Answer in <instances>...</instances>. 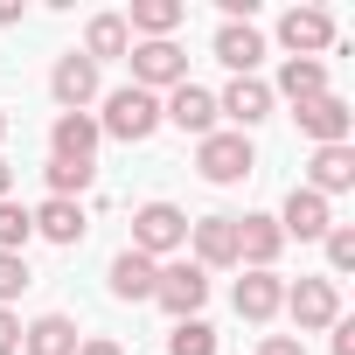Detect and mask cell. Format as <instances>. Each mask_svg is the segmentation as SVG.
Returning a JSON list of instances; mask_svg holds the SVG:
<instances>
[{
    "label": "cell",
    "instance_id": "6da1fadb",
    "mask_svg": "<svg viewBox=\"0 0 355 355\" xmlns=\"http://www.w3.org/2000/svg\"><path fill=\"white\" fill-rule=\"evenodd\" d=\"M98 132H105V139H125V146L153 139V132H160V98L139 91V84H119V91L105 98V112H98Z\"/></svg>",
    "mask_w": 355,
    "mask_h": 355
},
{
    "label": "cell",
    "instance_id": "7a4b0ae2",
    "mask_svg": "<svg viewBox=\"0 0 355 355\" xmlns=\"http://www.w3.org/2000/svg\"><path fill=\"white\" fill-rule=\"evenodd\" d=\"M125 251H139V258H174V251H189V216L174 209V202H139L132 209V244Z\"/></svg>",
    "mask_w": 355,
    "mask_h": 355
},
{
    "label": "cell",
    "instance_id": "3957f363",
    "mask_svg": "<svg viewBox=\"0 0 355 355\" xmlns=\"http://www.w3.org/2000/svg\"><path fill=\"white\" fill-rule=\"evenodd\" d=\"M196 167H202V182H216V189H230V182H244V174L258 167V146H251V132H209V139H196Z\"/></svg>",
    "mask_w": 355,
    "mask_h": 355
},
{
    "label": "cell",
    "instance_id": "277c9868",
    "mask_svg": "<svg viewBox=\"0 0 355 355\" xmlns=\"http://www.w3.org/2000/svg\"><path fill=\"white\" fill-rule=\"evenodd\" d=\"M153 300H160L174 320H196V313H202V300H209V272H202L196 258H174V265H160Z\"/></svg>",
    "mask_w": 355,
    "mask_h": 355
},
{
    "label": "cell",
    "instance_id": "5b68a950",
    "mask_svg": "<svg viewBox=\"0 0 355 355\" xmlns=\"http://www.w3.org/2000/svg\"><path fill=\"white\" fill-rule=\"evenodd\" d=\"M125 63H132V84L153 91V98L174 91V84H189V56H182V42H132Z\"/></svg>",
    "mask_w": 355,
    "mask_h": 355
},
{
    "label": "cell",
    "instance_id": "8992f818",
    "mask_svg": "<svg viewBox=\"0 0 355 355\" xmlns=\"http://www.w3.org/2000/svg\"><path fill=\"white\" fill-rule=\"evenodd\" d=\"M286 313H293L300 334H320V327L341 320V286L334 279H300V286H286Z\"/></svg>",
    "mask_w": 355,
    "mask_h": 355
},
{
    "label": "cell",
    "instance_id": "52a82bcc",
    "mask_svg": "<svg viewBox=\"0 0 355 355\" xmlns=\"http://www.w3.org/2000/svg\"><path fill=\"white\" fill-rule=\"evenodd\" d=\"M160 125H182V132L209 139V132H216V91H202V84H174V91L160 98Z\"/></svg>",
    "mask_w": 355,
    "mask_h": 355
},
{
    "label": "cell",
    "instance_id": "ba28073f",
    "mask_svg": "<svg viewBox=\"0 0 355 355\" xmlns=\"http://www.w3.org/2000/svg\"><path fill=\"white\" fill-rule=\"evenodd\" d=\"M293 119H300V132H306L313 146H341V139H348V125H355L348 98H334V91H320V98L293 105Z\"/></svg>",
    "mask_w": 355,
    "mask_h": 355
},
{
    "label": "cell",
    "instance_id": "9c48e42d",
    "mask_svg": "<svg viewBox=\"0 0 355 355\" xmlns=\"http://www.w3.org/2000/svg\"><path fill=\"white\" fill-rule=\"evenodd\" d=\"M216 119H230V132L265 125V119H272V84H258V77H230V91L216 98Z\"/></svg>",
    "mask_w": 355,
    "mask_h": 355
},
{
    "label": "cell",
    "instance_id": "30bf717a",
    "mask_svg": "<svg viewBox=\"0 0 355 355\" xmlns=\"http://www.w3.org/2000/svg\"><path fill=\"white\" fill-rule=\"evenodd\" d=\"M189 244H196V265L202 272H230L237 265V216H196L189 223Z\"/></svg>",
    "mask_w": 355,
    "mask_h": 355
},
{
    "label": "cell",
    "instance_id": "8fae6325",
    "mask_svg": "<svg viewBox=\"0 0 355 355\" xmlns=\"http://www.w3.org/2000/svg\"><path fill=\"white\" fill-rule=\"evenodd\" d=\"M279 42H286L293 56H320V49H334V15H327V8H286Z\"/></svg>",
    "mask_w": 355,
    "mask_h": 355
},
{
    "label": "cell",
    "instance_id": "7c38bea8",
    "mask_svg": "<svg viewBox=\"0 0 355 355\" xmlns=\"http://www.w3.org/2000/svg\"><path fill=\"white\" fill-rule=\"evenodd\" d=\"M279 251H286V230H279V216H237V265H251V272H272V265H279Z\"/></svg>",
    "mask_w": 355,
    "mask_h": 355
},
{
    "label": "cell",
    "instance_id": "4fadbf2b",
    "mask_svg": "<svg viewBox=\"0 0 355 355\" xmlns=\"http://www.w3.org/2000/svg\"><path fill=\"white\" fill-rule=\"evenodd\" d=\"M49 91H56V105H63V112H84V105L98 98V63H91V56H77V49H70V56H56Z\"/></svg>",
    "mask_w": 355,
    "mask_h": 355
},
{
    "label": "cell",
    "instance_id": "5bb4252c",
    "mask_svg": "<svg viewBox=\"0 0 355 355\" xmlns=\"http://www.w3.org/2000/svg\"><path fill=\"white\" fill-rule=\"evenodd\" d=\"M98 119L91 112H56V125H49V160H91L98 153Z\"/></svg>",
    "mask_w": 355,
    "mask_h": 355
},
{
    "label": "cell",
    "instance_id": "9a60e30c",
    "mask_svg": "<svg viewBox=\"0 0 355 355\" xmlns=\"http://www.w3.org/2000/svg\"><path fill=\"white\" fill-rule=\"evenodd\" d=\"M279 230H286V237H300V244H306V237H327V230H334V209H327V196H313V189H293V196H286V209H279Z\"/></svg>",
    "mask_w": 355,
    "mask_h": 355
},
{
    "label": "cell",
    "instance_id": "2e32d148",
    "mask_svg": "<svg viewBox=\"0 0 355 355\" xmlns=\"http://www.w3.org/2000/svg\"><path fill=\"white\" fill-rule=\"evenodd\" d=\"M279 306H286V279H279V272H244V279H237V320L265 327Z\"/></svg>",
    "mask_w": 355,
    "mask_h": 355
},
{
    "label": "cell",
    "instance_id": "e0dca14e",
    "mask_svg": "<svg viewBox=\"0 0 355 355\" xmlns=\"http://www.w3.org/2000/svg\"><path fill=\"white\" fill-rule=\"evenodd\" d=\"M306 189H313V196L355 189V146H348V139H341V146H313V160H306Z\"/></svg>",
    "mask_w": 355,
    "mask_h": 355
},
{
    "label": "cell",
    "instance_id": "ac0fdd59",
    "mask_svg": "<svg viewBox=\"0 0 355 355\" xmlns=\"http://www.w3.org/2000/svg\"><path fill=\"white\" fill-rule=\"evenodd\" d=\"M182 21H189L182 0H132L125 35H139V42H174V28H182Z\"/></svg>",
    "mask_w": 355,
    "mask_h": 355
},
{
    "label": "cell",
    "instance_id": "d6986e66",
    "mask_svg": "<svg viewBox=\"0 0 355 355\" xmlns=\"http://www.w3.org/2000/svg\"><path fill=\"white\" fill-rule=\"evenodd\" d=\"M216 63H230L237 77H251V70L265 63V35H258L251 21H223V28H216Z\"/></svg>",
    "mask_w": 355,
    "mask_h": 355
},
{
    "label": "cell",
    "instance_id": "ffe728a7",
    "mask_svg": "<svg viewBox=\"0 0 355 355\" xmlns=\"http://www.w3.org/2000/svg\"><path fill=\"white\" fill-rule=\"evenodd\" d=\"M77 341H84V334H77L70 313H35V320L21 327V348H28V355H77Z\"/></svg>",
    "mask_w": 355,
    "mask_h": 355
},
{
    "label": "cell",
    "instance_id": "44dd1931",
    "mask_svg": "<svg viewBox=\"0 0 355 355\" xmlns=\"http://www.w3.org/2000/svg\"><path fill=\"white\" fill-rule=\"evenodd\" d=\"M35 216V237H49V244H84V202H63V196H49L42 209H28Z\"/></svg>",
    "mask_w": 355,
    "mask_h": 355
},
{
    "label": "cell",
    "instance_id": "7402d4cb",
    "mask_svg": "<svg viewBox=\"0 0 355 355\" xmlns=\"http://www.w3.org/2000/svg\"><path fill=\"white\" fill-rule=\"evenodd\" d=\"M105 279H112V300H153V279H160V265H153V258H139V251H119Z\"/></svg>",
    "mask_w": 355,
    "mask_h": 355
},
{
    "label": "cell",
    "instance_id": "603a6c76",
    "mask_svg": "<svg viewBox=\"0 0 355 355\" xmlns=\"http://www.w3.org/2000/svg\"><path fill=\"white\" fill-rule=\"evenodd\" d=\"M125 49H132L125 15H91V28H84V49H77V56H91V63H119Z\"/></svg>",
    "mask_w": 355,
    "mask_h": 355
},
{
    "label": "cell",
    "instance_id": "cb8c5ba5",
    "mask_svg": "<svg viewBox=\"0 0 355 355\" xmlns=\"http://www.w3.org/2000/svg\"><path fill=\"white\" fill-rule=\"evenodd\" d=\"M320 91H327V63H320V56H286V70H279V91H272V98L306 105V98H320Z\"/></svg>",
    "mask_w": 355,
    "mask_h": 355
},
{
    "label": "cell",
    "instance_id": "d4e9b609",
    "mask_svg": "<svg viewBox=\"0 0 355 355\" xmlns=\"http://www.w3.org/2000/svg\"><path fill=\"white\" fill-rule=\"evenodd\" d=\"M42 174H49V196H63V202H77V196L98 182V167H91V160H49Z\"/></svg>",
    "mask_w": 355,
    "mask_h": 355
},
{
    "label": "cell",
    "instance_id": "484cf974",
    "mask_svg": "<svg viewBox=\"0 0 355 355\" xmlns=\"http://www.w3.org/2000/svg\"><path fill=\"white\" fill-rule=\"evenodd\" d=\"M167 355H216V327L196 313V320H174V334H167Z\"/></svg>",
    "mask_w": 355,
    "mask_h": 355
},
{
    "label": "cell",
    "instance_id": "4316f807",
    "mask_svg": "<svg viewBox=\"0 0 355 355\" xmlns=\"http://www.w3.org/2000/svg\"><path fill=\"white\" fill-rule=\"evenodd\" d=\"M28 237H35V216L8 196V202H0V251H15V258H21V251H28Z\"/></svg>",
    "mask_w": 355,
    "mask_h": 355
},
{
    "label": "cell",
    "instance_id": "83f0119b",
    "mask_svg": "<svg viewBox=\"0 0 355 355\" xmlns=\"http://www.w3.org/2000/svg\"><path fill=\"white\" fill-rule=\"evenodd\" d=\"M320 244H327V279H341V272H355V230H348V223H334V230H327Z\"/></svg>",
    "mask_w": 355,
    "mask_h": 355
},
{
    "label": "cell",
    "instance_id": "f1b7e54d",
    "mask_svg": "<svg viewBox=\"0 0 355 355\" xmlns=\"http://www.w3.org/2000/svg\"><path fill=\"white\" fill-rule=\"evenodd\" d=\"M35 286V272H28V258H15V251H0V306L8 300H21Z\"/></svg>",
    "mask_w": 355,
    "mask_h": 355
},
{
    "label": "cell",
    "instance_id": "f546056e",
    "mask_svg": "<svg viewBox=\"0 0 355 355\" xmlns=\"http://www.w3.org/2000/svg\"><path fill=\"white\" fill-rule=\"evenodd\" d=\"M258 355H306V341H300V334H265Z\"/></svg>",
    "mask_w": 355,
    "mask_h": 355
},
{
    "label": "cell",
    "instance_id": "4dcf8cb0",
    "mask_svg": "<svg viewBox=\"0 0 355 355\" xmlns=\"http://www.w3.org/2000/svg\"><path fill=\"white\" fill-rule=\"evenodd\" d=\"M0 355H21V320L0 306Z\"/></svg>",
    "mask_w": 355,
    "mask_h": 355
},
{
    "label": "cell",
    "instance_id": "1f68e13d",
    "mask_svg": "<svg viewBox=\"0 0 355 355\" xmlns=\"http://www.w3.org/2000/svg\"><path fill=\"white\" fill-rule=\"evenodd\" d=\"M327 334H334V355H355V320H334Z\"/></svg>",
    "mask_w": 355,
    "mask_h": 355
},
{
    "label": "cell",
    "instance_id": "d6a6232c",
    "mask_svg": "<svg viewBox=\"0 0 355 355\" xmlns=\"http://www.w3.org/2000/svg\"><path fill=\"white\" fill-rule=\"evenodd\" d=\"M77 355H125V348H119V341H105V334H84V341H77Z\"/></svg>",
    "mask_w": 355,
    "mask_h": 355
},
{
    "label": "cell",
    "instance_id": "836d02e7",
    "mask_svg": "<svg viewBox=\"0 0 355 355\" xmlns=\"http://www.w3.org/2000/svg\"><path fill=\"white\" fill-rule=\"evenodd\" d=\"M21 21V0H0V28H15Z\"/></svg>",
    "mask_w": 355,
    "mask_h": 355
},
{
    "label": "cell",
    "instance_id": "e575fe53",
    "mask_svg": "<svg viewBox=\"0 0 355 355\" xmlns=\"http://www.w3.org/2000/svg\"><path fill=\"white\" fill-rule=\"evenodd\" d=\"M8 189H15V167H8V160H0V202H8Z\"/></svg>",
    "mask_w": 355,
    "mask_h": 355
},
{
    "label": "cell",
    "instance_id": "d590c367",
    "mask_svg": "<svg viewBox=\"0 0 355 355\" xmlns=\"http://www.w3.org/2000/svg\"><path fill=\"white\" fill-rule=\"evenodd\" d=\"M0 139H8V112H0Z\"/></svg>",
    "mask_w": 355,
    "mask_h": 355
}]
</instances>
